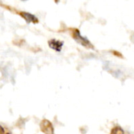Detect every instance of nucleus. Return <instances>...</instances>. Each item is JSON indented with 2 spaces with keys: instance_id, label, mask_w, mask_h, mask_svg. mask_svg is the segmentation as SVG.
Wrapping results in <instances>:
<instances>
[{
  "instance_id": "1",
  "label": "nucleus",
  "mask_w": 134,
  "mask_h": 134,
  "mask_svg": "<svg viewBox=\"0 0 134 134\" xmlns=\"http://www.w3.org/2000/svg\"><path fill=\"white\" fill-rule=\"evenodd\" d=\"M71 35H72L73 38L77 42H79V44H81L82 46H85L86 48H89V49H93V46L91 44V42L86 38L82 37L78 29H72Z\"/></svg>"
},
{
  "instance_id": "2",
  "label": "nucleus",
  "mask_w": 134,
  "mask_h": 134,
  "mask_svg": "<svg viewBox=\"0 0 134 134\" xmlns=\"http://www.w3.org/2000/svg\"><path fill=\"white\" fill-rule=\"evenodd\" d=\"M40 129L45 134H53L54 129L51 122L47 119H43L40 123Z\"/></svg>"
},
{
  "instance_id": "3",
  "label": "nucleus",
  "mask_w": 134,
  "mask_h": 134,
  "mask_svg": "<svg viewBox=\"0 0 134 134\" xmlns=\"http://www.w3.org/2000/svg\"><path fill=\"white\" fill-rule=\"evenodd\" d=\"M48 44H49V46L54 49L55 51H57V52H60L63 47V45H64V42L62 41H60V40H57V39H50L49 42H48Z\"/></svg>"
},
{
  "instance_id": "4",
  "label": "nucleus",
  "mask_w": 134,
  "mask_h": 134,
  "mask_svg": "<svg viewBox=\"0 0 134 134\" xmlns=\"http://www.w3.org/2000/svg\"><path fill=\"white\" fill-rule=\"evenodd\" d=\"M19 14L27 22V23H33V24H36V23H38V18L35 16V15H33V14H31V13H27V12H19Z\"/></svg>"
},
{
  "instance_id": "5",
  "label": "nucleus",
  "mask_w": 134,
  "mask_h": 134,
  "mask_svg": "<svg viewBox=\"0 0 134 134\" xmlns=\"http://www.w3.org/2000/svg\"><path fill=\"white\" fill-rule=\"evenodd\" d=\"M111 134H125L124 130L120 126H115L112 129Z\"/></svg>"
},
{
  "instance_id": "6",
  "label": "nucleus",
  "mask_w": 134,
  "mask_h": 134,
  "mask_svg": "<svg viewBox=\"0 0 134 134\" xmlns=\"http://www.w3.org/2000/svg\"><path fill=\"white\" fill-rule=\"evenodd\" d=\"M0 134H5V130L3 129V127L0 125Z\"/></svg>"
}]
</instances>
